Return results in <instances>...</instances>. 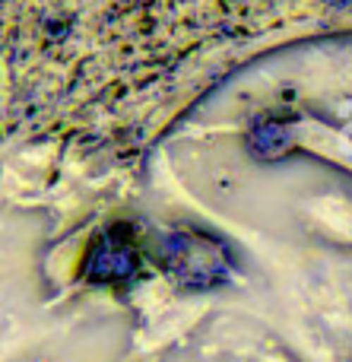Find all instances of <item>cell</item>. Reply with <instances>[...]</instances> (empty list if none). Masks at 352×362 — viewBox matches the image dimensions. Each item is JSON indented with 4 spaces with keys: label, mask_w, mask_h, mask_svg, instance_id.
Segmentation results:
<instances>
[{
    "label": "cell",
    "mask_w": 352,
    "mask_h": 362,
    "mask_svg": "<svg viewBox=\"0 0 352 362\" xmlns=\"http://www.w3.org/2000/svg\"><path fill=\"white\" fill-rule=\"evenodd\" d=\"M352 0H0V134L114 140Z\"/></svg>",
    "instance_id": "1"
}]
</instances>
